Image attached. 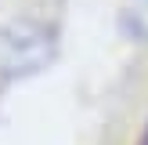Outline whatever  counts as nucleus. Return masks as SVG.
Segmentation results:
<instances>
[{"mask_svg":"<svg viewBox=\"0 0 148 145\" xmlns=\"http://www.w3.org/2000/svg\"><path fill=\"white\" fill-rule=\"evenodd\" d=\"M47 55H51V40L40 33V29L22 26V29H14V33L4 40V65L14 69V72L40 69V65L47 62Z\"/></svg>","mask_w":148,"mask_h":145,"instance_id":"obj_1","label":"nucleus"},{"mask_svg":"<svg viewBox=\"0 0 148 145\" xmlns=\"http://www.w3.org/2000/svg\"><path fill=\"white\" fill-rule=\"evenodd\" d=\"M123 14H127L130 33H134V36H145V40H148V0H127Z\"/></svg>","mask_w":148,"mask_h":145,"instance_id":"obj_2","label":"nucleus"}]
</instances>
